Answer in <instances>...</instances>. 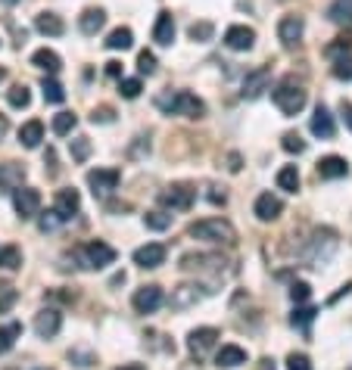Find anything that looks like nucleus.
<instances>
[{
    "label": "nucleus",
    "mask_w": 352,
    "mask_h": 370,
    "mask_svg": "<svg viewBox=\"0 0 352 370\" xmlns=\"http://www.w3.org/2000/svg\"><path fill=\"white\" fill-rule=\"evenodd\" d=\"M6 103H10L13 109H29V106H31V91L25 84H13L10 93H6Z\"/></svg>",
    "instance_id": "29"
},
{
    "label": "nucleus",
    "mask_w": 352,
    "mask_h": 370,
    "mask_svg": "<svg viewBox=\"0 0 352 370\" xmlns=\"http://www.w3.org/2000/svg\"><path fill=\"white\" fill-rule=\"evenodd\" d=\"M231 171H240V156H231Z\"/></svg>",
    "instance_id": "55"
},
{
    "label": "nucleus",
    "mask_w": 352,
    "mask_h": 370,
    "mask_svg": "<svg viewBox=\"0 0 352 370\" xmlns=\"http://www.w3.org/2000/svg\"><path fill=\"white\" fill-rule=\"evenodd\" d=\"M118 180H122L118 168H94V171H88V187H91V193H94L97 199L109 196V193L118 187Z\"/></svg>",
    "instance_id": "6"
},
{
    "label": "nucleus",
    "mask_w": 352,
    "mask_h": 370,
    "mask_svg": "<svg viewBox=\"0 0 352 370\" xmlns=\"http://www.w3.org/2000/svg\"><path fill=\"white\" fill-rule=\"evenodd\" d=\"M84 261H88V268H94V271L109 268L112 261H116V249L109 243H103V240H94V243L84 246Z\"/></svg>",
    "instance_id": "11"
},
{
    "label": "nucleus",
    "mask_w": 352,
    "mask_h": 370,
    "mask_svg": "<svg viewBox=\"0 0 352 370\" xmlns=\"http://www.w3.org/2000/svg\"><path fill=\"white\" fill-rule=\"evenodd\" d=\"M41 91H44V100H47V103H53V106H59L66 100V91H63V84H59L56 78H44Z\"/></svg>",
    "instance_id": "32"
},
{
    "label": "nucleus",
    "mask_w": 352,
    "mask_h": 370,
    "mask_svg": "<svg viewBox=\"0 0 352 370\" xmlns=\"http://www.w3.org/2000/svg\"><path fill=\"white\" fill-rule=\"evenodd\" d=\"M334 75L340 78V82H352V56H337Z\"/></svg>",
    "instance_id": "41"
},
{
    "label": "nucleus",
    "mask_w": 352,
    "mask_h": 370,
    "mask_svg": "<svg viewBox=\"0 0 352 370\" xmlns=\"http://www.w3.org/2000/svg\"><path fill=\"white\" fill-rule=\"evenodd\" d=\"M159 203L165 208H171V212H188L190 206L197 203V187L194 184H171L169 190H162V196H159Z\"/></svg>",
    "instance_id": "4"
},
{
    "label": "nucleus",
    "mask_w": 352,
    "mask_h": 370,
    "mask_svg": "<svg viewBox=\"0 0 352 370\" xmlns=\"http://www.w3.org/2000/svg\"><path fill=\"white\" fill-rule=\"evenodd\" d=\"M309 295H312V286L303 284V280L290 286V299H293V302H309Z\"/></svg>",
    "instance_id": "46"
},
{
    "label": "nucleus",
    "mask_w": 352,
    "mask_h": 370,
    "mask_svg": "<svg viewBox=\"0 0 352 370\" xmlns=\"http://www.w3.org/2000/svg\"><path fill=\"white\" fill-rule=\"evenodd\" d=\"M35 29L41 31L44 38H59L66 31V22L56 16V13H38V16H35Z\"/></svg>",
    "instance_id": "20"
},
{
    "label": "nucleus",
    "mask_w": 352,
    "mask_h": 370,
    "mask_svg": "<svg viewBox=\"0 0 352 370\" xmlns=\"http://www.w3.org/2000/svg\"><path fill=\"white\" fill-rule=\"evenodd\" d=\"M281 146H284L287 153H296V156H300V153H305V140L300 137V134H284Z\"/></svg>",
    "instance_id": "42"
},
{
    "label": "nucleus",
    "mask_w": 352,
    "mask_h": 370,
    "mask_svg": "<svg viewBox=\"0 0 352 370\" xmlns=\"http://www.w3.org/2000/svg\"><path fill=\"white\" fill-rule=\"evenodd\" d=\"M131 44H135L131 29H116V31H109V38H106V47H109V50H128Z\"/></svg>",
    "instance_id": "31"
},
{
    "label": "nucleus",
    "mask_w": 352,
    "mask_h": 370,
    "mask_svg": "<svg viewBox=\"0 0 352 370\" xmlns=\"http://www.w3.org/2000/svg\"><path fill=\"white\" fill-rule=\"evenodd\" d=\"M340 116H343V122H346V128L352 131V103L343 100V103H340Z\"/></svg>",
    "instance_id": "50"
},
{
    "label": "nucleus",
    "mask_w": 352,
    "mask_h": 370,
    "mask_svg": "<svg viewBox=\"0 0 352 370\" xmlns=\"http://www.w3.org/2000/svg\"><path fill=\"white\" fill-rule=\"evenodd\" d=\"M59 330H63V314H59L56 308H44V311H38V318H35V333L41 336V339H53Z\"/></svg>",
    "instance_id": "13"
},
{
    "label": "nucleus",
    "mask_w": 352,
    "mask_h": 370,
    "mask_svg": "<svg viewBox=\"0 0 352 370\" xmlns=\"http://www.w3.org/2000/svg\"><path fill=\"white\" fill-rule=\"evenodd\" d=\"M78 125V116H72V112H59V116H53V134H59V137H66V134H72Z\"/></svg>",
    "instance_id": "33"
},
{
    "label": "nucleus",
    "mask_w": 352,
    "mask_h": 370,
    "mask_svg": "<svg viewBox=\"0 0 352 370\" xmlns=\"http://www.w3.org/2000/svg\"><path fill=\"white\" fill-rule=\"evenodd\" d=\"M0 3H6V6H13V3H19V0H0Z\"/></svg>",
    "instance_id": "58"
},
{
    "label": "nucleus",
    "mask_w": 352,
    "mask_h": 370,
    "mask_svg": "<svg viewBox=\"0 0 352 370\" xmlns=\"http://www.w3.org/2000/svg\"><path fill=\"white\" fill-rule=\"evenodd\" d=\"M16 339H22V324L19 321H10V324L0 327V355L10 352L16 346Z\"/></svg>",
    "instance_id": "27"
},
{
    "label": "nucleus",
    "mask_w": 352,
    "mask_h": 370,
    "mask_svg": "<svg viewBox=\"0 0 352 370\" xmlns=\"http://www.w3.org/2000/svg\"><path fill=\"white\" fill-rule=\"evenodd\" d=\"M162 302H165L162 286L150 284V286H141V289H137L135 299H131V305H135L137 314H153V311H159V308H162Z\"/></svg>",
    "instance_id": "9"
},
{
    "label": "nucleus",
    "mask_w": 352,
    "mask_h": 370,
    "mask_svg": "<svg viewBox=\"0 0 352 370\" xmlns=\"http://www.w3.org/2000/svg\"><path fill=\"white\" fill-rule=\"evenodd\" d=\"M218 330L215 327H200V330H190V336H188V348H190V355H194L197 361L206 358V355L215 348V342H218Z\"/></svg>",
    "instance_id": "8"
},
{
    "label": "nucleus",
    "mask_w": 352,
    "mask_h": 370,
    "mask_svg": "<svg viewBox=\"0 0 352 370\" xmlns=\"http://www.w3.org/2000/svg\"><path fill=\"white\" fill-rule=\"evenodd\" d=\"M287 370H312V361H309V355H290L287 358Z\"/></svg>",
    "instance_id": "47"
},
{
    "label": "nucleus",
    "mask_w": 352,
    "mask_h": 370,
    "mask_svg": "<svg viewBox=\"0 0 352 370\" xmlns=\"http://www.w3.org/2000/svg\"><path fill=\"white\" fill-rule=\"evenodd\" d=\"M303 31H305L303 16L290 13V16H284L281 22H277V41H281L284 47H296V44L303 41Z\"/></svg>",
    "instance_id": "10"
},
{
    "label": "nucleus",
    "mask_w": 352,
    "mask_h": 370,
    "mask_svg": "<svg viewBox=\"0 0 352 370\" xmlns=\"http://www.w3.org/2000/svg\"><path fill=\"white\" fill-rule=\"evenodd\" d=\"M106 75L118 78V75H122V63H106Z\"/></svg>",
    "instance_id": "52"
},
{
    "label": "nucleus",
    "mask_w": 352,
    "mask_h": 370,
    "mask_svg": "<svg viewBox=\"0 0 352 370\" xmlns=\"http://www.w3.org/2000/svg\"><path fill=\"white\" fill-rule=\"evenodd\" d=\"M41 140H44V125L38 122H25L22 128H19V144L25 146V150H35V146H41Z\"/></svg>",
    "instance_id": "26"
},
{
    "label": "nucleus",
    "mask_w": 352,
    "mask_h": 370,
    "mask_svg": "<svg viewBox=\"0 0 352 370\" xmlns=\"http://www.w3.org/2000/svg\"><path fill=\"white\" fill-rule=\"evenodd\" d=\"M6 131H10V122H6V116H0V140L6 137Z\"/></svg>",
    "instance_id": "53"
},
{
    "label": "nucleus",
    "mask_w": 352,
    "mask_h": 370,
    "mask_svg": "<svg viewBox=\"0 0 352 370\" xmlns=\"http://www.w3.org/2000/svg\"><path fill=\"white\" fill-rule=\"evenodd\" d=\"M69 358L78 361V367H91V364H94V355H91V352H78V348H75V352H69Z\"/></svg>",
    "instance_id": "48"
},
{
    "label": "nucleus",
    "mask_w": 352,
    "mask_h": 370,
    "mask_svg": "<svg viewBox=\"0 0 352 370\" xmlns=\"http://www.w3.org/2000/svg\"><path fill=\"white\" fill-rule=\"evenodd\" d=\"M271 100H275V106L284 112V116H300V112L305 109L309 93H305V87L296 82V78H284V82L275 87Z\"/></svg>",
    "instance_id": "3"
},
{
    "label": "nucleus",
    "mask_w": 352,
    "mask_h": 370,
    "mask_svg": "<svg viewBox=\"0 0 352 370\" xmlns=\"http://www.w3.org/2000/svg\"><path fill=\"white\" fill-rule=\"evenodd\" d=\"M144 224H147L150 231H169L171 215L169 212H147V215H144Z\"/></svg>",
    "instance_id": "36"
},
{
    "label": "nucleus",
    "mask_w": 352,
    "mask_h": 370,
    "mask_svg": "<svg viewBox=\"0 0 352 370\" xmlns=\"http://www.w3.org/2000/svg\"><path fill=\"white\" fill-rule=\"evenodd\" d=\"M349 174V162L343 156H324L318 162V178L321 180H340Z\"/></svg>",
    "instance_id": "16"
},
{
    "label": "nucleus",
    "mask_w": 352,
    "mask_h": 370,
    "mask_svg": "<svg viewBox=\"0 0 352 370\" xmlns=\"http://www.w3.org/2000/svg\"><path fill=\"white\" fill-rule=\"evenodd\" d=\"M63 224V218H59L56 212H47V215H41V218H38V227H41L44 233H50V231H56V227Z\"/></svg>",
    "instance_id": "44"
},
{
    "label": "nucleus",
    "mask_w": 352,
    "mask_h": 370,
    "mask_svg": "<svg viewBox=\"0 0 352 370\" xmlns=\"http://www.w3.org/2000/svg\"><path fill=\"white\" fill-rule=\"evenodd\" d=\"M91 118H94V122H112V109H109V106H103V109H94V116H91Z\"/></svg>",
    "instance_id": "49"
},
{
    "label": "nucleus",
    "mask_w": 352,
    "mask_h": 370,
    "mask_svg": "<svg viewBox=\"0 0 352 370\" xmlns=\"http://www.w3.org/2000/svg\"><path fill=\"white\" fill-rule=\"evenodd\" d=\"M349 47H352V38L349 35H343V38H337L334 44H328V56H340V53H349Z\"/></svg>",
    "instance_id": "43"
},
{
    "label": "nucleus",
    "mask_w": 352,
    "mask_h": 370,
    "mask_svg": "<svg viewBox=\"0 0 352 370\" xmlns=\"http://www.w3.org/2000/svg\"><path fill=\"white\" fill-rule=\"evenodd\" d=\"M190 237L203 240V243H215V246H234L237 243V231L231 221L224 218H206L190 224Z\"/></svg>",
    "instance_id": "2"
},
{
    "label": "nucleus",
    "mask_w": 352,
    "mask_h": 370,
    "mask_svg": "<svg viewBox=\"0 0 352 370\" xmlns=\"http://www.w3.org/2000/svg\"><path fill=\"white\" fill-rule=\"evenodd\" d=\"M156 106L162 112H169V116H184V118H203L206 116V103L190 91L162 93V97L156 100Z\"/></svg>",
    "instance_id": "1"
},
{
    "label": "nucleus",
    "mask_w": 352,
    "mask_h": 370,
    "mask_svg": "<svg viewBox=\"0 0 352 370\" xmlns=\"http://www.w3.org/2000/svg\"><path fill=\"white\" fill-rule=\"evenodd\" d=\"M0 82H6V69H3V65H0Z\"/></svg>",
    "instance_id": "57"
},
{
    "label": "nucleus",
    "mask_w": 352,
    "mask_h": 370,
    "mask_svg": "<svg viewBox=\"0 0 352 370\" xmlns=\"http://www.w3.org/2000/svg\"><path fill=\"white\" fill-rule=\"evenodd\" d=\"M35 370H50V367H35Z\"/></svg>",
    "instance_id": "59"
},
{
    "label": "nucleus",
    "mask_w": 352,
    "mask_h": 370,
    "mask_svg": "<svg viewBox=\"0 0 352 370\" xmlns=\"http://www.w3.org/2000/svg\"><path fill=\"white\" fill-rule=\"evenodd\" d=\"M259 370H275V361H271V358H265L262 364H259Z\"/></svg>",
    "instance_id": "54"
},
{
    "label": "nucleus",
    "mask_w": 352,
    "mask_h": 370,
    "mask_svg": "<svg viewBox=\"0 0 352 370\" xmlns=\"http://www.w3.org/2000/svg\"><path fill=\"white\" fill-rule=\"evenodd\" d=\"M209 203H215V206H224V203H228V196H224V190L218 193V187H212V193H209Z\"/></svg>",
    "instance_id": "51"
},
{
    "label": "nucleus",
    "mask_w": 352,
    "mask_h": 370,
    "mask_svg": "<svg viewBox=\"0 0 352 370\" xmlns=\"http://www.w3.org/2000/svg\"><path fill=\"white\" fill-rule=\"evenodd\" d=\"M25 180V165L19 162H3L0 165V190H16Z\"/></svg>",
    "instance_id": "19"
},
{
    "label": "nucleus",
    "mask_w": 352,
    "mask_h": 370,
    "mask_svg": "<svg viewBox=\"0 0 352 370\" xmlns=\"http://www.w3.org/2000/svg\"><path fill=\"white\" fill-rule=\"evenodd\" d=\"M188 35H190V41L206 44V41H212V35H215V25H212V22H194L188 29Z\"/></svg>",
    "instance_id": "35"
},
{
    "label": "nucleus",
    "mask_w": 352,
    "mask_h": 370,
    "mask_svg": "<svg viewBox=\"0 0 352 370\" xmlns=\"http://www.w3.org/2000/svg\"><path fill=\"white\" fill-rule=\"evenodd\" d=\"M268 84H271V69H268V65L250 72V75L243 78V91H240L243 100H259L265 91H268Z\"/></svg>",
    "instance_id": "12"
},
{
    "label": "nucleus",
    "mask_w": 352,
    "mask_h": 370,
    "mask_svg": "<svg viewBox=\"0 0 352 370\" xmlns=\"http://www.w3.org/2000/svg\"><path fill=\"white\" fill-rule=\"evenodd\" d=\"M309 128H312V134H315V137H321V140H330V137L337 134L334 116H330V112L324 109V106H318V109H315V116H312Z\"/></svg>",
    "instance_id": "17"
},
{
    "label": "nucleus",
    "mask_w": 352,
    "mask_h": 370,
    "mask_svg": "<svg viewBox=\"0 0 352 370\" xmlns=\"http://www.w3.org/2000/svg\"><path fill=\"white\" fill-rule=\"evenodd\" d=\"M135 265L137 268H147V271L165 265V246L162 243H147V246L135 249Z\"/></svg>",
    "instance_id": "15"
},
{
    "label": "nucleus",
    "mask_w": 352,
    "mask_h": 370,
    "mask_svg": "<svg viewBox=\"0 0 352 370\" xmlns=\"http://www.w3.org/2000/svg\"><path fill=\"white\" fill-rule=\"evenodd\" d=\"M281 212H284V203L277 196H271V193H262V196L256 199V218L259 221H275Z\"/></svg>",
    "instance_id": "23"
},
{
    "label": "nucleus",
    "mask_w": 352,
    "mask_h": 370,
    "mask_svg": "<svg viewBox=\"0 0 352 370\" xmlns=\"http://www.w3.org/2000/svg\"><path fill=\"white\" fill-rule=\"evenodd\" d=\"M106 25V13L100 10V6H91V10L82 13V19H78V29L84 31V35H97Z\"/></svg>",
    "instance_id": "25"
},
{
    "label": "nucleus",
    "mask_w": 352,
    "mask_h": 370,
    "mask_svg": "<svg viewBox=\"0 0 352 370\" xmlns=\"http://www.w3.org/2000/svg\"><path fill=\"white\" fill-rule=\"evenodd\" d=\"M153 41L162 47H169L175 41V19H171V13H159L156 25H153Z\"/></svg>",
    "instance_id": "22"
},
{
    "label": "nucleus",
    "mask_w": 352,
    "mask_h": 370,
    "mask_svg": "<svg viewBox=\"0 0 352 370\" xmlns=\"http://www.w3.org/2000/svg\"><path fill=\"white\" fill-rule=\"evenodd\" d=\"M137 72H141V75H153V72H156V56H153L150 50L137 53Z\"/></svg>",
    "instance_id": "40"
},
{
    "label": "nucleus",
    "mask_w": 352,
    "mask_h": 370,
    "mask_svg": "<svg viewBox=\"0 0 352 370\" xmlns=\"http://www.w3.org/2000/svg\"><path fill=\"white\" fill-rule=\"evenodd\" d=\"M224 44L237 53H247V50H252V44H256V31L247 29V25H231V29L224 31Z\"/></svg>",
    "instance_id": "14"
},
{
    "label": "nucleus",
    "mask_w": 352,
    "mask_h": 370,
    "mask_svg": "<svg viewBox=\"0 0 352 370\" xmlns=\"http://www.w3.org/2000/svg\"><path fill=\"white\" fill-rule=\"evenodd\" d=\"M206 293H212V289H206V286H200V284H181V286L171 289L169 305L175 308V311H188V308H197V305H200Z\"/></svg>",
    "instance_id": "7"
},
{
    "label": "nucleus",
    "mask_w": 352,
    "mask_h": 370,
    "mask_svg": "<svg viewBox=\"0 0 352 370\" xmlns=\"http://www.w3.org/2000/svg\"><path fill=\"white\" fill-rule=\"evenodd\" d=\"M69 150H72V159H75V162H88V156H91V140L88 137H75Z\"/></svg>",
    "instance_id": "39"
},
{
    "label": "nucleus",
    "mask_w": 352,
    "mask_h": 370,
    "mask_svg": "<svg viewBox=\"0 0 352 370\" xmlns=\"http://www.w3.org/2000/svg\"><path fill=\"white\" fill-rule=\"evenodd\" d=\"M118 370H147V367H144V364H122Z\"/></svg>",
    "instance_id": "56"
},
{
    "label": "nucleus",
    "mask_w": 352,
    "mask_h": 370,
    "mask_svg": "<svg viewBox=\"0 0 352 370\" xmlns=\"http://www.w3.org/2000/svg\"><path fill=\"white\" fill-rule=\"evenodd\" d=\"M31 65H38V69H44V72H59L63 69V59H59V53L56 50H50V47H41V50H35L31 53Z\"/></svg>",
    "instance_id": "24"
},
{
    "label": "nucleus",
    "mask_w": 352,
    "mask_h": 370,
    "mask_svg": "<svg viewBox=\"0 0 352 370\" xmlns=\"http://www.w3.org/2000/svg\"><path fill=\"white\" fill-rule=\"evenodd\" d=\"M16 299H19V293L13 286H3V293H0V314H6L13 305H16Z\"/></svg>",
    "instance_id": "45"
},
{
    "label": "nucleus",
    "mask_w": 352,
    "mask_h": 370,
    "mask_svg": "<svg viewBox=\"0 0 352 370\" xmlns=\"http://www.w3.org/2000/svg\"><path fill=\"white\" fill-rule=\"evenodd\" d=\"M0 268H3V271H16V268H22V252H19L16 246H3L0 249Z\"/></svg>",
    "instance_id": "34"
},
{
    "label": "nucleus",
    "mask_w": 352,
    "mask_h": 370,
    "mask_svg": "<svg viewBox=\"0 0 352 370\" xmlns=\"http://www.w3.org/2000/svg\"><path fill=\"white\" fill-rule=\"evenodd\" d=\"M141 91H144L141 78H122V82H118V93H122L125 100H137V97H141Z\"/></svg>",
    "instance_id": "38"
},
{
    "label": "nucleus",
    "mask_w": 352,
    "mask_h": 370,
    "mask_svg": "<svg viewBox=\"0 0 352 370\" xmlns=\"http://www.w3.org/2000/svg\"><path fill=\"white\" fill-rule=\"evenodd\" d=\"M215 364L224 367V370H234V367L247 364V352H243L240 346H222L215 355Z\"/></svg>",
    "instance_id": "21"
},
{
    "label": "nucleus",
    "mask_w": 352,
    "mask_h": 370,
    "mask_svg": "<svg viewBox=\"0 0 352 370\" xmlns=\"http://www.w3.org/2000/svg\"><path fill=\"white\" fill-rule=\"evenodd\" d=\"M277 187H281L284 193H296L300 190V171H296V165H284L281 171H277Z\"/></svg>",
    "instance_id": "28"
},
{
    "label": "nucleus",
    "mask_w": 352,
    "mask_h": 370,
    "mask_svg": "<svg viewBox=\"0 0 352 370\" xmlns=\"http://www.w3.org/2000/svg\"><path fill=\"white\" fill-rule=\"evenodd\" d=\"M328 16H330V22H337V25H352V0H334Z\"/></svg>",
    "instance_id": "30"
},
{
    "label": "nucleus",
    "mask_w": 352,
    "mask_h": 370,
    "mask_svg": "<svg viewBox=\"0 0 352 370\" xmlns=\"http://www.w3.org/2000/svg\"><path fill=\"white\" fill-rule=\"evenodd\" d=\"M315 308H312V305H305V308H296V311H293V318H290V324H293V327H300L303 330V333H309V324H312V321H315Z\"/></svg>",
    "instance_id": "37"
},
{
    "label": "nucleus",
    "mask_w": 352,
    "mask_h": 370,
    "mask_svg": "<svg viewBox=\"0 0 352 370\" xmlns=\"http://www.w3.org/2000/svg\"><path fill=\"white\" fill-rule=\"evenodd\" d=\"M82 208V196H78V190H59L56 193V203H53V212L59 215L63 221H69L72 215Z\"/></svg>",
    "instance_id": "18"
},
{
    "label": "nucleus",
    "mask_w": 352,
    "mask_h": 370,
    "mask_svg": "<svg viewBox=\"0 0 352 370\" xmlns=\"http://www.w3.org/2000/svg\"><path fill=\"white\" fill-rule=\"evenodd\" d=\"M13 208L22 221H31L41 215V193L35 187H16L13 190Z\"/></svg>",
    "instance_id": "5"
}]
</instances>
